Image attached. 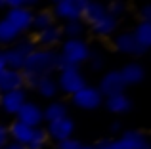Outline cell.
I'll return each instance as SVG.
<instances>
[{"instance_id": "1", "label": "cell", "mask_w": 151, "mask_h": 149, "mask_svg": "<svg viewBox=\"0 0 151 149\" xmlns=\"http://www.w3.org/2000/svg\"><path fill=\"white\" fill-rule=\"evenodd\" d=\"M61 67V57L58 50H44L35 48L31 56L27 57L21 73L25 77V84L31 80H37L42 77H54Z\"/></svg>"}, {"instance_id": "2", "label": "cell", "mask_w": 151, "mask_h": 149, "mask_svg": "<svg viewBox=\"0 0 151 149\" xmlns=\"http://www.w3.org/2000/svg\"><path fill=\"white\" fill-rule=\"evenodd\" d=\"M82 21L90 27L96 37L101 38L113 37L119 29V19L109 15L107 8L101 2H94V0H82Z\"/></svg>"}, {"instance_id": "3", "label": "cell", "mask_w": 151, "mask_h": 149, "mask_svg": "<svg viewBox=\"0 0 151 149\" xmlns=\"http://www.w3.org/2000/svg\"><path fill=\"white\" fill-rule=\"evenodd\" d=\"M61 48H59V57H61V65H73V67H81L86 63L92 54L88 42L84 38H63Z\"/></svg>"}, {"instance_id": "4", "label": "cell", "mask_w": 151, "mask_h": 149, "mask_svg": "<svg viewBox=\"0 0 151 149\" xmlns=\"http://www.w3.org/2000/svg\"><path fill=\"white\" fill-rule=\"evenodd\" d=\"M37 48L33 42V38L29 37H21L19 40H15L12 46H8L4 50V61H6L8 69H15V71H21L23 65H25L27 57L31 56V52Z\"/></svg>"}, {"instance_id": "5", "label": "cell", "mask_w": 151, "mask_h": 149, "mask_svg": "<svg viewBox=\"0 0 151 149\" xmlns=\"http://www.w3.org/2000/svg\"><path fill=\"white\" fill-rule=\"evenodd\" d=\"M58 88L59 92L67 94V96H73L78 90H82L88 82H86L84 73L81 71V67H73V65H61L58 71Z\"/></svg>"}, {"instance_id": "6", "label": "cell", "mask_w": 151, "mask_h": 149, "mask_svg": "<svg viewBox=\"0 0 151 149\" xmlns=\"http://www.w3.org/2000/svg\"><path fill=\"white\" fill-rule=\"evenodd\" d=\"M71 101H73L75 107L82 109V111H94V109L101 107L103 96L100 94L98 86L86 84L82 90H78L77 94H73V96H71Z\"/></svg>"}, {"instance_id": "7", "label": "cell", "mask_w": 151, "mask_h": 149, "mask_svg": "<svg viewBox=\"0 0 151 149\" xmlns=\"http://www.w3.org/2000/svg\"><path fill=\"white\" fill-rule=\"evenodd\" d=\"M52 14L63 23L82 19V0H58L52 8Z\"/></svg>"}, {"instance_id": "8", "label": "cell", "mask_w": 151, "mask_h": 149, "mask_svg": "<svg viewBox=\"0 0 151 149\" xmlns=\"http://www.w3.org/2000/svg\"><path fill=\"white\" fill-rule=\"evenodd\" d=\"M33 14L35 11L27 6H21V8H12V10H6L4 14V19L12 23L15 29L21 33V37L27 33V31L33 29Z\"/></svg>"}, {"instance_id": "9", "label": "cell", "mask_w": 151, "mask_h": 149, "mask_svg": "<svg viewBox=\"0 0 151 149\" xmlns=\"http://www.w3.org/2000/svg\"><path fill=\"white\" fill-rule=\"evenodd\" d=\"M46 134H48V140H54L55 143L63 142V140L73 138L75 134V120L71 117H63V119H58L54 122L46 124Z\"/></svg>"}, {"instance_id": "10", "label": "cell", "mask_w": 151, "mask_h": 149, "mask_svg": "<svg viewBox=\"0 0 151 149\" xmlns=\"http://www.w3.org/2000/svg\"><path fill=\"white\" fill-rule=\"evenodd\" d=\"M33 42L37 48H44V50H55V46H59L63 42V33L59 25H52L48 29L42 31H35Z\"/></svg>"}, {"instance_id": "11", "label": "cell", "mask_w": 151, "mask_h": 149, "mask_svg": "<svg viewBox=\"0 0 151 149\" xmlns=\"http://www.w3.org/2000/svg\"><path fill=\"white\" fill-rule=\"evenodd\" d=\"M113 46H115V50H117L119 54H124V56H134V57H138V56H144V54H147V52H145V50L136 42L132 31H122V33L115 34Z\"/></svg>"}, {"instance_id": "12", "label": "cell", "mask_w": 151, "mask_h": 149, "mask_svg": "<svg viewBox=\"0 0 151 149\" xmlns=\"http://www.w3.org/2000/svg\"><path fill=\"white\" fill-rule=\"evenodd\" d=\"M124 82L121 78V73L119 69H111V71L103 73V77L100 78V84H98V90L103 97H109V96H115V94H121L124 92Z\"/></svg>"}, {"instance_id": "13", "label": "cell", "mask_w": 151, "mask_h": 149, "mask_svg": "<svg viewBox=\"0 0 151 149\" xmlns=\"http://www.w3.org/2000/svg\"><path fill=\"white\" fill-rule=\"evenodd\" d=\"M15 120L27 124L29 128H38V126H42V122H44L42 107H40L38 103H35V101H29V100H27V103L17 111Z\"/></svg>"}, {"instance_id": "14", "label": "cell", "mask_w": 151, "mask_h": 149, "mask_svg": "<svg viewBox=\"0 0 151 149\" xmlns=\"http://www.w3.org/2000/svg\"><path fill=\"white\" fill-rule=\"evenodd\" d=\"M27 103V90H15V92H6L2 94V100H0V109H2L6 115H17V111Z\"/></svg>"}, {"instance_id": "15", "label": "cell", "mask_w": 151, "mask_h": 149, "mask_svg": "<svg viewBox=\"0 0 151 149\" xmlns=\"http://www.w3.org/2000/svg\"><path fill=\"white\" fill-rule=\"evenodd\" d=\"M25 88V77L21 71H15V69H4L0 73V92H15V90H23Z\"/></svg>"}, {"instance_id": "16", "label": "cell", "mask_w": 151, "mask_h": 149, "mask_svg": "<svg viewBox=\"0 0 151 149\" xmlns=\"http://www.w3.org/2000/svg\"><path fill=\"white\" fill-rule=\"evenodd\" d=\"M25 86L27 88H33L35 92H37L40 97H44V100H54V97L58 96V92H59L55 77H42V78H37V80L27 82Z\"/></svg>"}, {"instance_id": "17", "label": "cell", "mask_w": 151, "mask_h": 149, "mask_svg": "<svg viewBox=\"0 0 151 149\" xmlns=\"http://www.w3.org/2000/svg\"><path fill=\"white\" fill-rule=\"evenodd\" d=\"M119 73H121V78L124 82V86H136L140 82H144V78H145V69L138 61L126 63L122 69H119Z\"/></svg>"}, {"instance_id": "18", "label": "cell", "mask_w": 151, "mask_h": 149, "mask_svg": "<svg viewBox=\"0 0 151 149\" xmlns=\"http://www.w3.org/2000/svg\"><path fill=\"white\" fill-rule=\"evenodd\" d=\"M105 109L109 113H113V115H126L132 109V100L124 92L115 94V96L105 97Z\"/></svg>"}, {"instance_id": "19", "label": "cell", "mask_w": 151, "mask_h": 149, "mask_svg": "<svg viewBox=\"0 0 151 149\" xmlns=\"http://www.w3.org/2000/svg\"><path fill=\"white\" fill-rule=\"evenodd\" d=\"M8 134H10V142L27 147L31 136H33V128H29L27 124L19 122V120H14V122L8 126Z\"/></svg>"}, {"instance_id": "20", "label": "cell", "mask_w": 151, "mask_h": 149, "mask_svg": "<svg viewBox=\"0 0 151 149\" xmlns=\"http://www.w3.org/2000/svg\"><path fill=\"white\" fill-rule=\"evenodd\" d=\"M42 115H44V122H54L58 119H63V117H69L67 113V103L65 101H50L44 109H42Z\"/></svg>"}, {"instance_id": "21", "label": "cell", "mask_w": 151, "mask_h": 149, "mask_svg": "<svg viewBox=\"0 0 151 149\" xmlns=\"http://www.w3.org/2000/svg\"><path fill=\"white\" fill-rule=\"evenodd\" d=\"M21 38V33L12 25L8 19H0V44L2 46H12L15 40Z\"/></svg>"}, {"instance_id": "22", "label": "cell", "mask_w": 151, "mask_h": 149, "mask_svg": "<svg viewBox=\"0 0 151 149\" xmlns=\"http://www.w3.org/2000/svg\"><path fill=\"white\" fill-rule=\"evenodd\" d=\"M132 34H134V38H136L138 44H140L145 52H149L151 50V23L140 21L136 27H134Z\"/></svg>"}, {"instance_id": "23", "label": "cell", "mask_w": 151, "mask_h": 149, "mask_svg": "<svg viewBox=\"0 0 151 149\" xmlns=\"http://www.w3.org/2000/svg\"><path fill=\"white\" fill-rule=\"evenodd\" d=\"M52 25H55V17L52 14V10H38L33 14V29L35 31L48 29Z\"/></svg>"}, {"instance_id": "24", "label": "cell", "mask_w": 151, "mask_h": 149, "mask_svg": "<svg viewBox=\"0 0 151 149\" xmlns=\"http://www.w3.org/2000/svg\"><path fill=\"white\" fill-rule=\"evenodd\" d=\"M61 33H63V38H82V34L86 33V25L82 19L67 21V23H63Z\"/></svg>"}, {"instance_id": "25", "label": "cell", "mask_w": 151, "mask_h": 149, "mask_svg": "<svg viewBox=\"0 0 151 149\" xmlns=\"http://www.w3.org/2000/svg\"><path fill=\"white\" fill-rule=\"evenodd\" d=\"M48 134H46V130L42 126L38 128H33V136H31L29 143H27V149H44L46 143H48Z\"/></svg>"}, {"instance_id": "26", "label": "cell", "mask_w": 151, "mask_h": 149, "mask_svg": "<svg viewBox=\"0 0 151 149\" xmlns=\"http://www.w3.org/2000/svg\"><path fill=\"white\" fill-rule=\"evenodd\" d=\"M96 149H130V145L124 140L119 136V138H105L101 142H98V145H94Z\"/></svg>"}, {"instance_id": "27", "label": "cell", "mask_w": 151, "mask_h": 149, "mask_svg": "<svg viewBox=\"0 0 151 149\" xmlns=\"http://www.w3.org/2000/svg\"><path fill=\"white\" fill-rule=\"evenodd\" d=\"M86 63H88V67L92 69V71H103V67H105V57H103L101 52H92Z\"/></svg>"}, {"instance_id": "28", "label": "cell", "mask_w": 151, "mask_h": 149, "mask_svg": "<svg viewBox=\"0 0 151 149\" xmlns=\"http://www.w3.org/2000/svg\"><path fill=\"white\" fill-rule=\"evenodd\" d=\"M107 11H109V15H113V17H117V19H121V15H124V11H126V4L124 2H111V4H107Z\"/></svg>"}, {"instance_id": "29", "label": "cell", "mask_w": 151, "mask_h": 149, "mask_svg": "<svg viewBox=\"0 0 151 149\" xmlns=\"http://www.w3.org/2000/svg\"><path fill=\"white\" fill-rule=\"evenodd\" d=\"M55 149H82V143L77 138H69V140H63V142L55 143Z\"/></svg>"}, {"instance_id": "30", "label": "cell", "mask_w": 151, "mask_h": 149, "mask_svg": "<svg viewBox=\"0 0 151 149\" xmlns=\"http://www.w3.org/2000/svg\"><path fill=\"white\" fill-rule=\"evenodd\" d=\"M140 21L151 23V4H144L140 8Z\"/></svg>"}, {"instance_id": "31", "label": "cell", "mask_w": 151, "mask_h": 149, "mask_svg": "<svg viewBox=\"0 0 151 149\" xmlns=\"http://www.w3.org/2000/svg\"><path fill=\"white\" fill-rule=\"evenodd\" d=\"M10 143V134H8V126L4 122H0V149Z\"/></svg>"}, {"instance_id": "32", "label": "cell", "mask_w": 151, "mask_h": 149, "mask_svg": "<svg viewBox=\"0 0 151 149\" xmlns=\"http://www.w3.org/2000/svg\"><path fill=\"white\" fill-rule=\"evenodd\" d=\"M111 132H113V134H119V132H121V134H122L121 122H113V124H111Z\"/></svg>"}, {"instance_id": "33", "label": "cell", "mask_w": 151, "mask_h": 149, "mask_svg": "<svg viewBox=\"0 0 151 149\" xmlns=\"http://www.w3.org/2000/svg\"><path fill=\"white\" fill-rule=\"evenodd\" d=\"M2 149H27L25 145H19V143H14V142H10L8 145H4Z\"/></svg>"}, {"instance_id": "34", "label": "cell", "mask_w": 151, "mask_h": 149, "mask_svg": "<svg viewBox=\"0 0 151 149\" xmlns=\"http://www.w3.org/2000/svg\"><path fill=\"white\" fill-rule=\"evenodd\" d=\"M6 69V61H4V50L0 48V73Z\"/></svg>"}, {"instance_id": "35", "label": "cell", "mask_w": 151, "mask_h": 149, "mask_svg": "<svg viewBox=\"0 0 151 149\" xmlns=\"http://www.w3.org/2000/svg\"><path fill=\"white\" fill-rule=\"evenodd\" d=\"M0 10H8V6H6V0H0Z\"/></svg>"}, {"instance_id": "36", "label": "cell", "mask_w": 151, "mask_h": 149, "mask_svg": "<svg viewBox=\"0 0 151 149\" xmlns=\"http://www.w3.org/2000/svg\"><path fill=\"white\" fill-rule=\"evenodd\" d=\"M82 149H96L94 145H82Z\"/></svg>"}, {"instance_id": "37", "label": "cell", "mask_w": 151, "mask_h": 149, "mask_svg": "<svg viewBox=\"0 0 151 149\" xmlns=\"http://www.w3.org/2000/svg\"><path fill=\"white\" fill-rule=\"evenodd\" d=\"M0 100H2V92H0Z\"/></svg>"}]
</instances>
